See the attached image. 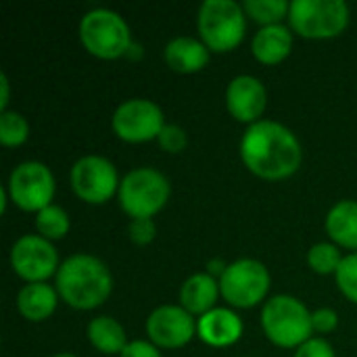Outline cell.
<instances>
[{
    "label": "cell",
    "instance_id": "obj_34",
    "mask_svg": "<svg viewBox=\"0 0 357 357\" xmlns=\"http://www.w3.org/2000/svg\"><path fill=\"white\" fill-rule=\"evenodd\" d=\"M54 357H77V356H73V354H59V356H54Z\"/></svg>",
    "mask_w": 357,
    "mask_h": 357
},
{
    "label": "cell",
    "instance_id": "obj_8",
    "mask_svg": "<svg viewBox=\"0 0 357 357\" xmlns=\"http://www.w3.org/2000/svg\"><path fill=\"white\" fill-rule=\"evenodd\" d=\"M270 282V272L261 261L238 259L228 264L220 278V293L234 307H253L266 299Z\"/></svg>",
    "mask_w": 357,
    "mask_h": 357
},
{
    "label": "cell",
    "instance_id": "obj_22",
    "mask_svg": "<svg viewBox=\"0 0 357 357\" xmlns=\"http://www.w3.org/2000/svg\"><path fill=\"white\" fill-rule=\"evenodd\" d=\"M243 8L247 17L261 23V27H266V25H276L284 17H289L291 4L287 0H245Z\"/></svg>",
    "mask_w": 357,
    "mask_h": 357
},
{
    "label": "cell",
    "instance_id": "obj_12",
    "mask_svg": "<svg viewBox=\"0 0 357 357\" xmlns=\"http://www.w3.org/2000/svg\"><path fill=\"white\" fill-rule=\"evenodd\" d=\"M10 266L17 276L31 282H46L59 272V255L50 241L40 234L21 236L10 249Z\"/></svg>",
    "mask_w": 357,
    "mask_h": 357
},
{
    "label": "cell",
    "instance_id": "obj_7",
    "mask_svg": "<svg viewBox=\"0 0 357 357\" xmlns=\"http://www.w3.org/2000/svg\"><path fill=\"white\" fill-rule=\"evenodd\" d=\"M289 23L310 40L335 38L349 23V6L345 0H293Z\"/></svg>",
    "mask_w": 357,
    "mask_h": 357
},
{
    "label": "cell",
    "instance_id": "obj_16",
    "mask_svg": "<svg viewBox=\"0 0 357 357\" xmlns=\"http://www.w3.org/2000/svg\"><path fill=\"white\" fill-rule=\"evenodd\" d=\"M167 65L178 73H197L209 63V48L203 44V40L180 36L167 42L163 52Z\"/></svg>",
    "mask_w": 357,
    "mask_h": 357
},
{
    "label": "cell",
    "instance_id": "obj_19",
    "mask_svg": "<svg viewBox=\"0 0 357 357\" xmlns=\"http://www.w3.org/2000/svg\"><path fill=\"white\" fill-rule=\"evenodd\" d=\"M59 303V291L46 282H31L19 291L17 307L29 322H44L50 318Z\"/></svg>",
    "mask_w": 357,
    "mask_h": 357
},
{
    "label": "cell",
    "instance_id": "obj_24",
    "mask_svg": "<svg viewBox=\"0 0 357 357\" xmlns=\"http://www.w3.org/2000/svg\"><path fill=\"white\" fill-rule=\"evenodd\" d=\"M29 123L27 119L17 111H4L0 113V142L4 146H19L27 140Z\"/></svg>",
    "mask_w": 357,
    "mask_h": 357
},
{
    "label": "cell",
    "instance_id": "obj_4",
    "mask_svg": "<svg viewBox=\"0 0 357 357\" xmlns=\"http://www.w3.org/2000/svg\"><path fill=\"white\" fill-rule=\"evenodd\" d=\"M203 44L215 52L234 50L247 31V13L234 0H205L197 15Z\"/></svg>",
    "mask_w": 357,
    "mask_h": 357
},
{
    "label": "cell",
    "instance_id": "obj_9",
    "mask_svg": "<svg viewBox=\"0 0 357 357\" xmlns=\"http://www.w3.org/2000/svg\"><path fill=\"white\" fill-rule=\"evenodd\" d=\"M8 195L17 207L23 211H42L52 205L54 197V176L40 161L19 163L8 178Z\"/></svg>",
    "mask_w": 357,
    "mask_h": 357
},
{
    "label": "cell",
    "instance_id": "obj_18",
    "mask_svg": "<svg viewBox=\"0 0 357 357\" xmlns=\"http://www.w3.org/2000/svg\"><path fill=\"white\" fill-rule=\"evenodd\" d=\"M220 293V282L211 274H192L180 289V303L192 316H205L215 310Z\"/></svg>",
    "mask_w": 357,
    "mask_h": 357
},
{
    "label": "cell",
    "instance_id": "obj_29",
    "mask_svg": "<svg viewBox=\"0 0 357 357\" xmlns=\"http://www.w3.org/2000/svg\"><path fill=\"white\" fill-rule=\"evenodd\" d=\"M295 357H335V349L326 339H310L307 343H303L297 351Z\"/></svg>",
    "mask_w": 357,
    "mask_h": 357
},
{
    "label": "cell",
    "instance_id": "obj_20",
    "mask_svg": "<svg viewBox=\"0 0 357 357\" xmlns=\"http://www.w3.org/2000/svg\"><path fill=\"white\" fill-rule=\"evenodd\" d=\"M326 232L335 245L357 251V201H339L328 211Z\"/></svg>",
    "mask_w": 357,
    "mask_h": 357
},
{
    "label": "cell",
    "instance_id": "obj_15",
    "mask_svg": "<svg viewBox=\"0 0 357 357\" xmlns=\"http://www.w3.org/2000/svg\"><path fill=\"white\" fill-rule=\"evenodd\" d=\"M197 335L211 347H230L243 337V320L228 307H215L199 318Z\"/></svg>",
    "mask_w": 357,
    "mask_h": 357
},
{
    "label": "cell",
    "instance_id": "obj_10",
    "mask_svg": "<svg viewBox=\"0 0 357 357\" xmlns=\"http://www.w3.org/2000/svg\"><path fill=\"white\" fill-rule=\"evenodd\" d=\"M119 184L115 165L100 155H86L71 167L73 192L90 205L107 203L115 192H119Z\"/></svg>",
    "mask_w": 357,
    "mask_h": 357
},
{
    "label": "cell",
    "instance_id": "obj_30",
    "mask_svg": "<svg viewBox=\"0 0 357 357\" xmlns=\"http://www.w3.org/2000/svg\"><path fill=\"white\" fill-rule=\"evenodd\" d=\"M312 324H314V333H322V335H328L337 328L339 324V316L335 310L331 307H322V310H316L312 314Z\"/></svg>",
    "mask_w": 357,
    "mask_h": 357
},
{
    "label": "cell",
    "instance_id": "obj_5",
    "mask_svg": "<svg viewBox=\"0 0 357 357\" xmlns=\"http://www.w3.org/2000/svg\"><path fill=\"white\" fill-rule=\"evenodd\" d=\"M79 40L90 54L111 61L126 56L132 33L119 13L111 8H92L79 21Z\"/></svg>",
    "mask_w": 357,
    "mask_h": 357
},
{
    "label": "cell",
    "instance_id": "obj_28",
    "mask_svg": "<svg viewBox=\"0 0 357 357\" xmlns=\"http://www.w3.org/2000/svg\"><path fill=\"white\" fill-rule=\"evenodd\" d=\"M128 234H130V241L134 245H149V243H153V238L157 234V228H155L153 218L132 220L130 226H128Z\"/></svg>",
    "mask_w": 357,
    "mask_h": 357
},
{
    "label": "cell",
    "instance_id": "obj_13",
    "mask_svg": "<svg viewBox=\"0 0 357 357\" xmlns=\"http://www.w3.org/2000/svg\"><path fill=\"white\" fill-rule=\"evenodd\" d=\"M146 335L155 347L180 349L197 335V322L182 305H161L149 316Z\"/></svg>",
    "mask_w": 357,
    "mask_h": 357
},
{
    "label": "cell",
    "instance_id": "obj_27",
    "mask_svg": "<svg viewBox=\"0 0 357 357\" xmlns=\"http://www.w3.org/2000/svg\"><path fill=\"white\" fill-rule=\"evenodd\" d=\"M157 140H159V146L165 153H180V151H184V146L188 142L186 132L176 123H165V128L161 130Z\"/></svg>",
    "mask_w": 357,
    "mask_h": 357
},
{
    "label": "cell",
    "instance_id": "obj_1",
    "mask_svg": "<svg viewBox=\"0 0 357 357\" xmlns=\"http://www.w3.org/2000/svg\"><path fill=\"white\" fill-rule=\"evenodd\" d=\"M241 157L255 176L282 180L301 167L303 151L299 138L289 128L272 119H259L243 134Z\"/></svg>",
    "mask_w": 357,
    "mask_h": 357
},
{
    "label": "cell",
    "instance_id": "obj_32",
    "mask_svg": "<svg viewBox=\"0 0 357 357\" xmlns=\"http://www.w3.org/2000/svg\"><path fill=\"white\" fill-rule=\"evenodd\" d=\"M226 268H228V266H226L224 261H220V259H211V261L207 264V274H211L213 278H215V276H220V278H222V276H224V272H226Z\"/></svg>",
    "mask_w": 357,
    "mask_h": 357
},
{
    "label": "cell",
    "instance_id": "obj_3",
    "mask_svg": "<svg viewBox=\"0 0 357 357\" xmlns=\"http://www.w3.org/2000/svg\"><path fill=\"white\" fill-rule=\"evenodd\" d=\"M261 326L266 337L284 349H299L314 335L312 314L291 295H276L264 305Z\"/></svg>",
    "mask_w": 357,
    "mask_h": 357
},
{
    "label": "cell",
    "instance_id": "obj_14",
    "mask_svg": "<svg viewBox=\"0 0 357 357\" xmlns=\"http://www.w3.org/2000/svg\"><path fill=\"white\" fill-rule=\"evenodd\" d=\"M268 105L266 86L253 75H238L228 84L226 107L230 115L243 123H257Z\"/></svg>",
    "mask_w": 357,
    "mask_h": 357
},
{
    "label": "cell",
    "instance_id": "obj_26",
    "mask_svg": "<svg viewBox=\"0 0 357 357\" xmlns=\"http://www.w3.org/2000/svg\"><path fill=\"white\" fill-rule=\"evenodd\" d=\"M335 276H337V284H339L341 293L349 301L357 303V253L343 257Z\"/></svg>",
    "mask_w": 357,
    "mask_h": 357
},
{
    "label": "cell",
    "instance_id": "obj_23",
    "mask_svg": "<svg viewBox=\"0 0 357 357\" xmlns=\"http://www.w3.org/2000/svg\"><path fill=\"white\" fill-rule=\"evenodd\" d=\"M36 228L46 241L63 238L69 232V215L59 205H48L36 213Z\"/></svg>",
    "mask_w": 357,
    "mask_h": 357
},
{
    "label": "cell",
    "instance_id": "obj_21",
    "mask_svg": "<svg viewBox=\"0 0 357 357\" xmlns=\"http://www.w3.org/2000/svg\"><path fill=\"white\" fill-rule=\"evenodd\" d=\"M88 339L94 349L105 356H121L130 345L123 326L109 316H98L88 324Z\"/></svg>",
    "mask_w": 357,
    "mask_h": 357
},
{
    "label": "cell",
    "instance_id": "obj_11",
    "mask_svg": "<svg viewBox=\"0 0 357 357\" xmlns=\"http://www.w3.org/2000/svg\"><path fill=\"white\" fill-rule=\"evenodd\" d=\"M111 126L113 132L126 142H146L159 138L165 128V119L157 102L146 98H130L115 109Z\"/></svg>",
    "mask_w": 357,
    "mask_h": 357
},
{
    "label": "cell",
    "instance_id": "obj_25",
    "mask_svg": "<svg viewBox=\"0 0 357 357\" xmlns=\"http://www.w3.org/2000/svg\"><path fill=\"white\" fill-rule=\"evenodd\" d=\"M341 261L343 257L339 253V247L331 243H318L307 253V264L318 274H337Z\"/></svg>",
    "mask_w": 357,
    "mask_h": 357
},
{
    "label": "cell",
    "instance_id": "obj_33",
    "mask_svg": "<svg viewBox=\"0 0 357 357\" xmlns=\"http://www.w3.org/2000/svg\"><path fill=\"white\" fill-rule=\"evenodd\" d=\"M0 90H2V96H0V113H4L6 111V102H8V79H6L4 73L0 75Z\"/></svg>",
    "mask_w": 357,
    "mask_h": 357
},
{
    "label": "cell",
    "instance_id": "obj_6",
    "mask_svg": "<svg viewBox=\"0 0 357 357\" xmlns=\"http://www.w3.org/2000/svg\"><path fill=\"white\" fill-rule=\"evenodd\" d=\"M169 182L155 167H138L123 176L119 184L121 209L132 218H153L169 201Z\"/></svg>",
    "mask_w": 357,
    "mask_h": 357
},
{
    "label": "cell",
    "instance_id": "obj_31",
    "mask_svg": "<svg viewBox=\"0 0 357 357\" xmlns=\"http://www.w3.org/2000/svg\"><path fill=\"white\" fill-rule=\"evenodd\" d=\"M119 357H163L151 341H132Z\"/></svg>",
    "mask_w": 357,
    "mask_h": 357
},
{
    "label": "cell",
    "instance_id": "obj_17",
    "mask_svg": "<svg viewBox=\"0 0 357 357\" xmlns=\"http://www.w3.org/2000/svg\"><path fill=\"white\" fill-rule=\"evenodd\" d=\"M251 48H253V54L259 63H266V65L282 63L291 54V48H293L291 27H287L282 23L261 27L255 33Z\"/></svg>",
    "mask_w": 357,
    "mask_h": 357
},
{
    "label": "cell",
    "instance_id": "obj_2",
    "mask_svg": "<svg viewBox=\"0 0 357 357\" xmlns=\"http://www.w3.org/2000/svg\"><path fill=\"white\" fill-rule=\"evenodd\" d=\"M56 291L67 305L75 310H94L109 299L113 276L98 257L77 253L61 264L56 272Z\"/></svg>",
    "mask_w": 357,
    "mask_h": 357
}]
</instances>
